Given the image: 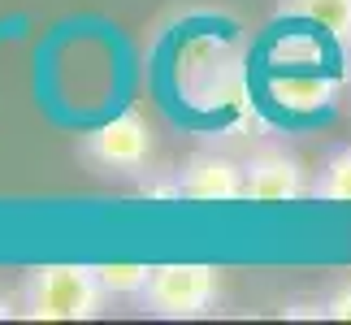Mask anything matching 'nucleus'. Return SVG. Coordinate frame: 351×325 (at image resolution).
I'll use <instances>...</instances> for the list:
<instances>
[{
  "label": "nucleus",
  "mask_w": 351,
  "mask_h": 325,
  "mask_svg": "<svg viewBox=\"0 0 351 325\" xmlns=\"http://www.w3.org/2000/svg\"><path fill=\"white\" fill-rule=\"evenodd\" d=\"M282 13L326 31L334 44L351 48V0H282Z\"/></svg>",
  "instance_id": "nucleus-7"
},
{
  "label": "nucleus",
  "mask_w": 351,
  "mask_h": 325,
  "mask_svg": "<svg viewBox=\"0 0 351 325\" xmlns=\"http://www.w3.org/2000/svg\"><path fill=\"white\" fill-rule=\"evenodd\" d=\"M221 274L213 265H152L143 308L165 321H195L217 308Z\"/></svg>",
  "instance_id": "nucleus-2"
},
{
  "label": "nucleus",
  "mask_w": 351,
  "mask_h": 325,
  "mask_svg": "<svg viewBox=\"0 0 351 325\" xmlns=\"http://www.w3.org/2000/svg\"><path fill=\"white\" fill-rule=\"evenodd\" d=\"M96 269L109 295H143L147 278H152V265H134V261H113V265H96Z\"/></svg>",
  "instance_id": "nucleus-10"
},
{
  "label": "nucleus",
  "mask_w": 351,
  "mask_h": 325,
  "mask_svg": "<svg viewBox=\"0 0 351 325\" xmlns=\"http://www.w3.org/2000/svg\"><path fill=\"white\" fill-rule=\"evenodd\" d=\"M152 126H147L143 113H134V108H126V113L109 117L104 126H96L83 139V156L91 160V165L109 169V173H139L147 160H152Z\"/></svg>",
  "instance_id": "nucleus-3"
},
{
  "label": "nucleus",
  "mask_w": 351,
  "mask_h": 325,
  "mask_svg": "<svg viewBox=\"0 0 351 325\" xmlns=\"http://www.w3.org/2000/svg\"><path fill=\"white\" fill-rule=\"evenodd\" d=\"M269 65L274 70H317L326 65V44L313 31H282L269 48Z\"/></svg>",
  "instance_id": "nucleus-8"
},
{
  "label": "nucleus",
  "mask_w": 351,
  "mask_h": 325,
  "mask_svg": "<svg viewBox=\"0 0 351 325\" xmlns=\"http://www.w3.org/2000/svg\"><path fill=\"white\" fill-rule=\"evenodd\" d=\"M104 291L96 265H39L26 274L22 317L31 321H91L100 317Z\"/></svg>",
  "instance_id": "nucleus-1"
},
{
  "label": "nucleus",
  "mask_w": 351,
  "mask_h": 325,
  "mask_svg": "<svg viewBox=\"0 0 351 325\" xmlns=\"http://www.w3.org/2000/svg\"><path fill=\"white\" fill-rule=\"evenodd\" d=\"M178 195L195 204H234L243 200V165L226 152H195L178 169Z\"/></svg>",
  "instance_id": "nucleus-5"
},
{
  "label": "nucleus",
  "mask_w": 351,
  "mask_h": 325,
  "mask_svg": "<svg viewBox=\"0 0 351 325\" xmlns=\"http://www.w3.org/2000/svg\"><path fill=\"white\" fill-rule=\"evenodd\" d=\"M321 317H330V321H351V278L339 282V287L330 291V300L321 304Z\"/></svg>",
  "instance_id": "nucleus-11"
},
{
  "label": "nucleus",
  "mask_w": 351,
  "mask_h": 325,
  "mask_svg": "<svg viewBox=\"0 0 351 325\" xmlns=\"http://www.w3.org/2000/svg\"><path fill=\"white\" fill-rule=\"evenodd\" d=\"M339 87L343 83L326 70H269V78H265V96L274 100L282 113H295V117L330 108L339 100Z\"/></svg>",
  "instance_id": "nucleus-6"
},
{
  "label": "nucleus",
  "mask_w": 351,
  "mask_h": 325,
  "mask_svg": "<svg viewBox=\"0 0 351 325\" xmlns=\"http://www.w3.org/2000/svg\"><path fill=\"white\" fill-rule=\"evenodd\" d=\"M313 195L326 200V204H351V147H339L326 165H321Z\"/></svg>",
  "instance_id": "nucleus-9"
},
{
  "label": "nucleus",
  "mask_w": 351,
  "mask_h": 325,
  "mask_svg": "<svg viewBox=\"0 0 351 325\" xmlns=\"http://www.w3.org/2000/svg\"><path fill=\"white\" fill-rule=\"evenodd\" d=\"M313 186H308V169L300 156L265 147L243 160V200H252V204H295Z\"/></svg>",
  "instance_id": "nucleus-4"
},
{
  "label": "nucleus",
  "mask_w": 351,
  "mask_h": 325,
  "mask_svg": "<svg viewBox=\"0 0 351 325\" xmlns=\"http://www.w3.org/2000/svg\"><path fill=\"white\" fill-rule=\"evenodd\" d=\"M9 317H13V304L5 300V295H0V321H9Z\"/></svg>",
  "instance_id": "nucleus-12"
}]
</instances>
